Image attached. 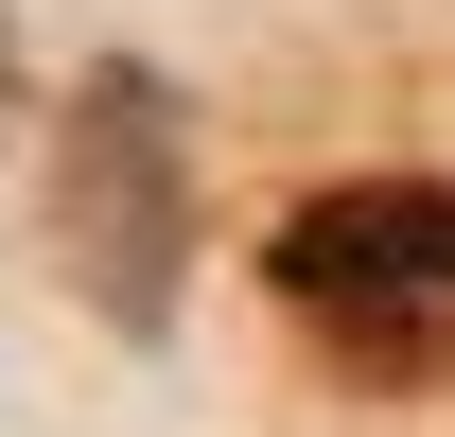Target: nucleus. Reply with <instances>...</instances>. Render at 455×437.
<instances>
[{
	"instance_id": "1",
	"label": "nucleus",
	"mask_w": 455,
	"mask_h": 437,
	"mask_svg": "<svg viewBox=\"0 0 455 437\" xmlns=\"http://www.w3.org/2000/svg\"><path fill=\"white\" fill-rule=\"evenodd\" d=\"M281 315L350 385H455V175H333L263 227Z\"/></svg>"
},
{
	"instance_id": "3",
	"label": "nucleus",
	"mask_w": 455,
	"mask_h": 437,
	"mask_svg": "<svg viewBox=\"0 0 455 437\" xmlns=\"http://www.w3.org/2000/svg\"><path fill=\"white\" fill-rule=\"evenodd\" d=\"M0 106H18V36H0Z\"/></svg>"
},
{
	"instance_id": "2",
	"label": "nucleus",
	"mask_w": 455,
	"mask_h": 437,
	"mask_svg": "<svg viewBox=\"0 0 455 437\" xmlns=\"http://www.w3.org/2000/svg\"><path fill=\"white\" fill-rule=\"evenodd\" d=\"M53 263L88 315L158 332L175 315V263H193V106H175L158 70H88L53 123Z\"/></svg>"
}]
</instances>
